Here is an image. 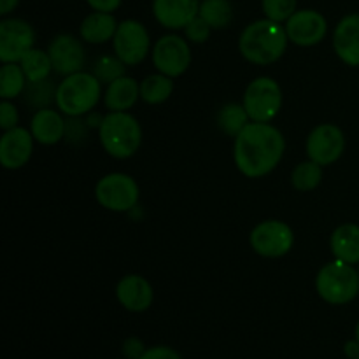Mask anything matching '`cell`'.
<instances>
[{
  "label": "cell",
  "mask_w": 359,
  "mask_h": 359,
  "mask_svg": "<svg viewBox=\"0 0 359 359\" xmlns=\"http://www.w3.org/2000/svg\"><path fill=\"white\" fill-rule=\"evenodd\" d=\"M286 151L283 132L270 123L251 121L233 142V161L244 177L269 175L280 163Z\"/></svg>",
  "instance_id": "1"
},
{
  "label": "cell",
  "mask_w": 359,
  "mask_h": 359,
  "mask_svg": "<svg viewBox=\"0 0 359 359\" xmlns=\"http://www.w3.org/2000/svg\"><path fill=\"white\" fill-rule=\"evenodd\" d=\"M286 28L272 20L252 21L238 37V51L252 65H272L287 49Z\"/></svg>",
  "instance_id": "2"
},
{
  "label": "cell",
  "mask_w": 359,
  "mask_h": 359,
  "mask_svg": "<svg viewBox=\"0 0 359 359\" xmlns=\"http://www.w3.org/2000/svg\"><path fill=\"white\" fill-rule=\"evenodd\" d=\"M98 137L109 156L128 160L142 146V126L130 112H109L102 119Z\"/></svg>",
  "instance_id": "3"
},
{
  "label": "cell",
  "mask_w": 359,
  "mask_h": 359,
  "mask_svg": "<svg viewBox=\"0 0 359 359\" xmlns=\"http://www.w3.org/2000/svg\"><path fill=\"white\" fill-rule=\"evenodd\" d=\"M102 98V83L91 72L70 74L60 81L56 90V107L67 118L86 116Z\"/></svg>",
  "instance_id": "4"
},
{
  "label": "cell",
  "mask_w": 359,
  "mask_h": 359,
  "mask_svg": "<svg viewBox=\"0 0 359 359\" xmlns=\"http://www.w3.org/2000/svg\"><path fill=\"white\" fill-rule=\"evenodd\" d=\"M319 298L330 305H347L359 294V272L340 259L326 263L316 277Z\"/></svg>",
  "instance_id": "5"
},
{
  "label": "cell",
  "mask_w": 359,
  "mask_h": 359,
  "mask_svg": "<svg viewBox=\"0 0 359 359\" xmlns=\"http://www.w3.org/2000/svg\"><path fill=\"white\" fill-rule=\"evenodd\" d=\"M242 105L248 111L251 121L270 123L283 109V90L272 77H256L245 88Z\"/></svg>",
  "instance_id": "6"
},
{
  "label": "cell",
  "mask_w": 359,
  "mask_h": 359,
  "mask_svg": "<svg viewBox=\"0 0 359 359\" xmlns=\"http://www.w3.org/2000/svg\"><path fill=\"white\" fill-rule=\"evenodd\" d=\"M95 198L111 212H130L139 205L140 188L132 175L112 172L97 182Z\"/></svg>",
  "instance_id": "7"
},
{
  "label": "cell",
  "mask_w": 359,
  "mask_h": 359,
  "mask_svg": "<svg viewBox=\"0 0 359 359\" xmlns=\"http://www.w3.org/2000/svg\"><path fill=\"white\" fill-rule=\"evenodd\" d=\"M249 244L256 255L269 259L286 256L294 245V231L287 223L266 219L256 224L249 235Z\"/></svg>",
  "instance_id": "8"
},
{
  "label": "cell",
  "mask_w": 359,
  "mask_h": 359,
  "mask_svg": "<svg viewBox=\"0 0 359 359\" xmlns=\"http://www.w3.org/2000/svg\"><path fill=\"white\" fill-rule=\"evenodd\" d=\"M114 55L126 67H135L147 58L151 49V37L147 28L137 20H125L118 25L112 39Z\"/></svg>",
  "instance_id": "9"
},
{
  "label": "cell",
  "mask_w": 359,
  "mask_h": 359,
  "mask_svg": "<svg viewBox=\"0 0 359 359\" xmlns=\"http://www.w3.org/2000/svg\"><path fill=\"white\" fill-rule=\"evenodd\" d=\"M151 56H153V63L158 72L172 79L181 77L191 65V49H189L188 41L175 34L158 39L153 46Z\"/></svg>",
  "instance_id": "10"
},
{
  "label": "cell",
  "mask_w": 359,
  "mask_h": 359,
  "mask_svg": "<svg viewBox=\"0 0 359 359\" xmlns=\"http://www.w3.org/2000/svg\"><path fill=\"white\" fill-rule=\"evenodd\" d=\"M346 151V135L342 130L332 123H323L312 128L305 142V153L309 160L321 167H328L339 161Z\"/></svg>",
  "instance_id": "11"
},
{
  "label": "cell",
  "mask_w": 359,
  "mask_h": 359,
  "mask_svg": "<svg viewBox=\"0 0 359 359\" xmlns=\"http://www.w3.org/2000/svg\"><path fill=\"white\" fill-rule=\"evenodd\" d=\"M35 44V30L28 21L6 18L0 21V62L20 63Z\"/></svg>",
  "instance_id": "12"
},
{
  "label": "cell",
  "mask_w": 359,
  "mask_h": 359,
  "mask_svg": "<svg viewBox=\"0 0 359 359\" xmlns=\"http://www.w3.org/2000/svg\"><path fill=\"white\" fill-rule=\"evenodd\" d=\"M290 42L300 48H312L319 44L328 34V21L319 11H297L284 25Z\"/></svg>",
  "instance_id": "13"
},
{
  "label": "cell",
  "mask_w": 359,
  "mask_h": 359,
  "mask_svg": "<svg viewBox=\"0 0 359 359\" xmlns=\"http://www.w3.org/2000/svg\"><path fill=\"white\" fill-rule=\"evenodd\" d=\"M53 63V72L58 76H70L81 72L86 63V51L79 39L70 34H60L51 41L48 48Z\"/></svg>",
  "instance_id": "14"
},
{
  "label": "cell",
  "mask_w": 359,
  "mask_h": 359,
  "mask_svg": "<svg viewBox=\"0 0 359 359\" xmlns=\"http://www.w3.org/2000/svg\"><path fill=\"white\" fill-rule=\"evenodd\" d=\"M34 135L28 128L16 126L0 137V163L6 170H20L30 161L34 153Z\"/></svg>",
  "instance_id": "15"
},
{
  "label": "cell",
  "mask_w": 359,
  "mask_h": 359,
  "mask_svg": "<svg viewBox=\"0 0 359 359\" xmlns=\"http://www.w3.org/2000/svg\"><path fill=\"white\" fill-rule=\"evenodd\" d=\"M116 298L128 312H146L154 302V290L149 280L137 273L125 276L116 286Z\"/></svg>",
  "instance_id": "16"
},
{
  "label": "cell",
  "mask_w": 359,
  "mask_h": 359,
  "mask_svg": "<svg viewBox=\"0 0 359 359\" xmlns=\"http://www.w3.org/2000/svg\"><path fill=\"white\" fill-rule=\"evenodd\" d=\"M198 11V0H153L154 20L168 30H184Z\"/></svg>",
  "instance_id": "17"
},
{
  "label": "cell",
  "mask_w": 359,
  "mask_h": 359,
  "mask_svg": "<svg viewBox=\"0 0 359 359\" xmlns=\"http://www.w3.org/2000/svg\"><path fill=\"white\" fill-rule=\"evenodd\" d=\"M333 49L340 62L359 67V13L347 14L333 32Z\"/></svg>",
  "instance_id": "18"
},
{
  "label": "cell",
  "mask_w": 359,
  "mask_h": 359,
  "mask_svg": "<svg viewBox=\"0 0 359 359\" xmlns=\"http://www.w3.org/2000/svg\"><path fill=\"white\" fill-rule=\"evenodd\" d=\"M67 119H63L62 112L56 109H41L35 111L30 121V132L35 142L42 146H55L60 140L65 139Z\"/></svg>",
  "instance_id": "19"
},
{
  "label": "cell",
  "mask_w": 359,
  "mask_h": 359,
  "mask_svg": "<svg viewBox=\"0 0 359 359\" xmlns=\"http://www.w3.org/2000/svg\"><path fill=\"white\" fill-rule=\"evenodd\" d=\"M140 98V84L133 77L123 76L107 84L104 104L109 112H128Z\"/></svg>",
  "instance_id": "20"
},
{
  "label": "cell",
  "mask_w": 359,
  "mask_h": 359,
  "mask_svg": "<svg viewBox=\"0 0 359 359\" xmlns=\"http://www.w3.org/2000/svg\"><path fill=\"white\" fill-rule=\"evenodd\" d=\"M118 21H116L112 13H98L93 11L88 14L79 27L81 41L88 42V44H105V42L112 41L118 30Z\"/></svg>",
  "instance_id": "21"
},
{
  "label": "cell",
  "mask_w": 359,
  "mask_h": 359,
  "mask_svg": "<svg viewBox=\"0 0 359 359\" xmlns=\"http://www.w3.org/2000/svg\"><path fill=\"white\" fill-rule=\"evenodd\" d=\"M330 249L335 259L349 265L359 263V224L344 223L333 230L330 237Z\"/></svg>",
  "instance_id": "22"
},
{
  "label": "cell",
  "mask_w": 359,
  "mask_h": 359,
  "mask_svg": "<svg viewBox=\"0 0 359 359\" xmlns=\"http://www.w3.org/2000/svg\"><path fill=\"white\" fill-rule=\"evenodd\" d=\"M174 93V79L165 74H151L140 83V98L149 105H160Z\"/></svg>",
  "instance_id": "23"
},
{
  "label": "cell",
  "mask_w": 359,
  "mask_h": 359,
  "mask_svg": "<svg viewBox=\"0 0 359 359\" xmlns=\"http://www.w3.org/2000/svg\"><path fill=\"white\" fill-rule=\"evenodd\" d=\"M216 123L221 132L235 139L251 123V118L242 104H226L217 111Z\"/></svg>",
  "instance_id": "24"
},
{
  "label": "cell",
  "mask_w": 359,
  "mask_h": 359,
  "mask_svg": "<svg viewBox=\"0 0 359 359\" xmlns=\"http://www.w3.org/2000/svg\"><path fill=\"white\" fill-rule=\"evenodd\" d=\"M28 79L20 63H4L0 69V98L14 100L21 97L27 88Z\"/></svg>",
  "instance_id": "25"
},
{
  "label": "cell",
  "mask_w": 359,
  "mask_h": 359,
  "mask_svg": "<svg viewBox=\"0 0 359 359\" xmlns=\"http://www.w3.org/2000/svg\"><path fill=\"white\" fill-rule=\"evenodd\" d=\"M198 16H202L212 30L230 27L233 20V6L230 0H203L200 2Z\"/></svg>",
  "instance_id": "26"
},
{
  "label": "cell",
  "mask_w": 359,
  "mask_h": 359,
  "mask_svg": "<svg viewBox=\"0 0 359 359\" xmlns=\"http://www.w3.org/2000/svg\"><path fill=\"white\" fill-rule=\"evenodd\" d=\"M20 65L23 69L25 76H27L28 83H37V81L48 79L49 74L53 72V63L51 58H49V53L37 48L30 49L21 58Z\"/></svg>",
  "instance_id": "27"
},
{
  "label": "cell",
  "mask_w": 359,
  "mask_h": 359,
  "mask_svg": "<svg viewBox=\"0 0 359 359\" xmlns=\"http://www.w3.org/2000/svg\"><path fill=\"white\" fill-rule=\"evenodd\" d=\"M56 90L58 86H55V83L48 77V79L37 81V83H28L21 97H23L25 104L30 105L35 111H41L56 102Z\"/></svg>",
  "instance_id": "28"
},
{
  "label": "cell",
  "mask_w": 359,
  "mask_h": 359,
  "mask_svg": "<svg viewBox=\"0 0 359 359\" xmlns=\"http://www.w3.org/2000/svg\"><path fill=\"white\" fill-rule=\"evenodd\" d=\"M323 181V167L316 161L307 160L298 163L291 172V184L297 191L309 193L314 191Z\"/></svg>",
  "instance_id": "29"
},
{
  "label": "cell",
  "mask_w": 359,
  "mask_h": 359,
  "mask_svg": "<svg viewBox=\"0 0 359 359\" xmlns=\"http://www.w3.org/2000/svg\"><path fill=\"white\" fill-rule=\"evenodd\" d=\"M91 74H93L102 84H111L112 81L126 76V65L116 55H104L93 63Z\"/></svg>",
  "instance_id": "30"
},
{
  "label": "cell",
  "mask_w": 359,
  "mask_h": 359,
  "mask_svg": "<svg viewBox=\"0 0 359 359\" xmlns=\"http://www.w3.org/2000/svg\"><path fill=\"white\" fill-rule=\"evenodd\" d=\"M262 11L266 20L286 23L297 13V0H262Z\"/></svg>",
  "instance_id": "31"
},
{
  "label": "cell",
  "mask_w": 359,
  "mask_h": 359,
  "mask_svg": "<svg viewBox=\"0 0 359 359\" xmlns=\"http://www.w3.org/2000/svg\"><path fill=\"white\" fill-rule=\"evenodd\" d=\"M88 125L86 118L84 116H74V118H67V126H65V140L69 144H83L88 137Z\"/></svg>",
  "instance_id": "32"
},
{
  "label": "cell",
  "mask_w": 359,
  "mask_h": 359,
  "mask_svg": "<svg viewBox=\"0 0 359 359\" xmlns=\"http://www.w3.org/2000/svg\"><path fill=\"white\" fill-rule=\"evenodd\" d=\"M210 32H212V28H210V25L202 16L193 18L184 28L186 39L189 42H195V44H203V42L209 41Z\"/></svg>",
  "instance_id": "33"
},
{
  "label": "cell",
  "mask_w": 359,
  "mask_h": 359,
  "mask_svg": "<svg viewBox=\"0 0 359 359\" xmlns=\"http://www.w3.org/2000/svg\"><path fill=\"white\" fill-rule=\"evenodd\" d=\"M18 121H20V114H18L16 105L11 100L0 102V128L6 130L16 128Z\"/></svg>",
  "instance_id": "34"
},
{
  "label": "cell",
  "mask_w": 359,
  "mask_h": 359,
  "mask_svg": "<svg viewBox=\"0 0 359 359\" xmlns=\"http://www.w3.org/2000/svg\"><path fill=\"white\" fill-rule=\"evenodd\" d=\"M121 353L123 358L126 359H140V356L146 353V346H144L142 340L137 339V337H128V339L123 342Z\"/></svg>",
  "instance_id": "35"
},
{
  "label": "cell",
  "mask_w": 359,
  "mask_h": 359,
  "mask_svg": "<svg viewBox=\"0 0 359 359\" xmlns=\"http://www.w3.org/2000/svg\"><path fill=\"white\" fill-rule=\"evenodd\" d=\"M140 359H182L181 354L168 346H154L146 349Z\"/></svg>",
  "instance_id": "36"
},
{
  "label": "cell",
  "mask_w": 359,
  "mask_h": 359,
  "mask_svg": "<svg viewBox=\"0 0 359 359\" xmlns=\"http://www.w3.org/2000/svg\"><path fill=\"white\" fill-rule=\"evenodd\" d=\"M86 2L91 9L98 13H114L116 9H119L123 0H86Z\"/></svg>",
  "instance_id": "37"
},
{
  "label": "cell",
  "mask_w": 359,
  "mask_h": 359,
  "mask_svg": "<svg viewBox=\"0 0 359 359\" xmlns=\"http://www.w3.org/2000/svg\"><path fill=\"white\" fill-rule=\"evenodd\" d=\"M344 354H346V356L349 359L359 358V342L356 339L347 340L346 346H344Z\"/></svg>",
  "instance_id": "38"
},
{
  "label": "cell",
  "mask_w": 359,
  "mask_h": 359,
  "mask_svg": "<svg viewBox=\"0 0 359 359\" xmlns=\"http://www.w3.org/2000/svg\"><path fill=\"white\" fill-rule=\"evenodd\" d=\"M18 4H20V0H0V14L7 16V14H11L16 9Z\"/></svg>",
  "instance_id": "39"
},
{
  "label": "cell",
  "mask_w": 359,
  "mask_h": 359,
  "mask_svg": "<svg viewBox=\"0 0 359 359\" xmlns=\"http://www.w3.org/2000/svg\"><path fill=\"white\" fill-rule=\"evenodd\" d=\"M354 339H356L358 342H359V321H358V325H356V330H354Z\"/></svg>",
  "instance_id": "40"
},
{
  "label": "cell",
  "mask_w": 359,
  "mask_h": 359,
  "mask_svg": "<svg viewBox=\"0 0 359 359\" xmlns=\"http://www.w3.org/2000/svg\"><path fill=\"white\" fill-rule=\"evenodd\" d=\"M116 359H126V358H116Z\"/></svg>",
  "instance_id": "41"
},
{
  "label": "cell",
  "mask_w": 359,
  "mask_h": 359,
  "mask_svg": "<svg viewBox=\"0 0 359 359\" xmlns=\"http://www.w3.org/2000/svg\"><path fill=\"white\" fill-rule=\"evenodd\" d=\"M358 272H359V263H358Z\"/></svg>",
  "instance_id": "42"
},
{
  "label": "cell",
  "mask_w": 359,
  "mask_h": 359,
  "mask_svg": "<svg viewBox=\"0 0 359 359\" xmlns=\"http://www.w3.org/2000/svg\"><path fill=\"white\" fill-rule=\"evenodd\" d=\"M356 359H359V358H356Z\"/></svg>",
  "instance_id": "43"
}]
</instances>
